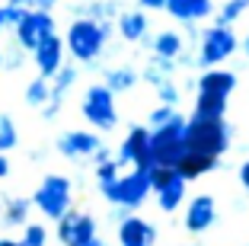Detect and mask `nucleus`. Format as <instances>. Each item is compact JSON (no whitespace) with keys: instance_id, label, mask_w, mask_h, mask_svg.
I'll use <instances>...</instances> for the list:
<instances>
[{"instance_id":"nucleus-1","label":"nucleus","mask_w":249,"mask_h":246,"mask_svg":"<svg viewBox=\"0 0 249 246\" xmlns=\"http://www.w3.org/2000/svg\"><path fill=\"white\" fill-rule=\"evenodd\" d=\"M230 141H233V128L227 118H185L182 163L176 170L185 179L214 173L224 167V153H227Z\"/></svg>"},{"instance_id":"nucleus-2","label":"nucleus","mask_w":249,"mask_h":246,"mask_svg":"<svg viewBox=\"0 0 249 246\" xmlns=\"http://www.w3.org/2000/svg\"><path fill=\"white\" fill-rule=\"evenodd\" d=\"M112 36H115V22L73 16V22L64 32V51L77 64H96V61L103 58V51H106Z\"/></svg>"},{"instance_id":"nucleus-3","label":"nucleus","mask_w":249,"mask_h":246,"mask_svg":"<svg viewBox=\"0 0 249 246\" xmlns=\"http://www.w3.org/2000/svg\"><path fill=\"white\" fill-rule=\"evenodd\" d=\"M182 138H185V115H173L169 122L150 128V160L154 167L176 170L182 163Z\"/></svg>"},{"instance_id":"nucleus-4","label":"nucleus","mask_w":249,"mask_h":246,"mask_svg":"<svg viewBox=\"0 0 249 246\" xmlns=\"http://www.w3.org/2000/svg\"><path fill=\"white\" fill-rule=\"evenodd\" d=\"M154 170V167H150ZM150 170L144 167H131L128 173H118V179L112 182L109 192H103V198L109 205H122L128 211H138L147 198L154 195V186H150Z\"/></svg>"},{"instance_id":"nucleus-5","label":"nucleus","mask_w":249,"mask_h":246,"mask_svg":"<svg viewBox=\"0 0 249 246\" xmlns=\"http://www.w3.org/2000/svg\"><path fill=\"white\" fill-rule=\"evenodd\" d=\"M29 202H32V208H38V214H42V217L58 221L64 211L73 208V205H71L73 202V186H71V179H67V176L48 173L42 182H38L36 195H32Z\"/></svg>"},{"instance_id":"nucleus-6","label":"nucleus","mask_w":249,"mask_h":246,"mask_svg":"<svg viewBox=\"0 0 249 246\" xmlns=\"http://www.w3.org/2000/svg\"><path fill=\"white\" fill-rule=\"evenodd\" d=\"M240 48V38H236L233 26H208L201 36H198V55H195V67H220L227 58H233V51Z\"/></svg>"},{"instance_id":"nucleus-7","label":"nucleus","mask_w":249,"mask_h":246,"mask_svg":"<svg viewBox=\"0 0 249 246\" xmlns=\"http://www.w3.org/2000/svg\"><path fill=\"white\" fill-rule=\"evenodd\" d=\"M80 112L96 131H115V125H118L115 93H109L103 83L87 87V93H83V99H80Z\"/></svg>"},{"instance_id":"nucleus-8","label":"nucleus","mask_w":249,"mask_h":246,"mask_svg":"<svg viewBox=\"0 0 249 246\" xmlns=\"http://www.w3.org/2000/svg\"><path fill=\"white\" fill-rule=\"evenodd\" d=\"M150 186H154V198H157V208L163 214H173L179 211V205L185 202V179L179 170H166V167H154L150 170Z\"/></svg>"},{"instance_id":"nucleus-9","label":"nucleus","mask_w":249,"mask_h":246,"mask_svg":"<svg viewBox=\"0 0 249 246\" xmlns=\"http://www.w3.org/2000/svg\"><path fill=\"white\" fill-rule=\"evenodd\" d=\"M58 32V22H54L52 13H42V10H26L19 22L13 26V42L19 45L22 51H32L42 38L54 36Z\"/></svg>"},{"instance_id":"nucleus-10","label":"nucleus","mask_w":249,"mask_h":246,"mask_svg":"<svg viewBox=\"0 0 249 246\" xmlns=\"http://www.w3.org/2000/svg\"><path fill=\"white\" fill-rule=\"evenodd\" d=\"M58 224V243L61 246H87L89 240H96V217L87 214V211H64V214L54 221Z\"/></svg>"},{"instance_id":"nucleus-11","label":"nucleus","mask_w":249,"mask_h":246,"mask_svg":"<svg viewBox=\"0 0 249 246\" xmlns=\"http://www.w3.org/2000/svg\"><path fill=\"white\" fill-rule=\"evenodd\" d=\"M115 163L118 167H144V170L154 167V160H150V128L131 125L115 151Z\"/></svg>"},{"instance_id":"nucleus-12","label":"nucleus","mask_w":249,"mask_h":246,"mask_svg":"<svg viewBox=\"0 0 249 246\" xmlns=\"http://www.w3.org/2000/svg\"><path fill=\"white\" fill-rule=\"evenodd\" d=\"M103 144V138L96 134V131H83V128H71L64 131L58 138V153L64 160H73V163H83V160H89L96 153V147Z\"/></svg>"},{"instance_id":"nucleus-13","label":"nucleus","mask_w":249,"mask_h":246,"mask_svg":"<svg viewBox=\"0 0 249 246\" xmlns=\"http://www.w3.org/2000/svg\"><path fill=\"white\" fill-rule=\"evenodd\" d=\"M64 38L54 32V36H48V38H42V42L32 48V64H36V71H38V77H45V80H52L54 74L61 71V64H64Z\"/></svg>"},{"instance_id":"nucleus-14","label":"nucleus","mask_w":249,"mask_h":246,"mask_svg":"<svg viewBox=\"0 0 249 246\" xmlns=\"http://www.w3.org/2000/svg\"><path fill=\"white\" fill-rule=\"evenodd\" d=\"M118 246H157V227L141 214H128L118 221Z\"/></svg>"},{"instance_id":"nucleus-15","label":"nucleus","mask_w":249,"mask_h":246,"mask_svg":"<svg viewBox=\"0 0 249 246\" xmlns=\"http://www.w3.org/2000/svg\"><path fill=\"white\" fill-rule=\"evenodd\" d=\"M214 221H217V202H214L211 195H195L189 205H185V230L189 233H208L214 227Z\"/></svg>"},{"instance_id":"nucleus-16","label":"nucleus","mask_w":249,"mask_h":246,"mask_svg":"<svg viewBox=\"0 0 249 246\" xmlns=\"http://www.w3.org/2000/svg\"><path fill=\"white\" fill-rule=\"evenodd\" d=\"M233 90H236V74L224 71V67H205V71L195 77V93H211V96L230 99Z\"/></svg>"},{"instance_id":"nucleus-17","label":"nucleus","mask_w":249,"mask_h":246,"mask_svg":"<svg viewBox=\"0 0 249 246\" xmlns=\"http://www.w3.org/2000/svg\"><path fill=\"white\" fill-rule=\"evenodd\" d=\"M115 29L124 42H141L144 45L150 38V19H147L144 10H122L115 16Z\"/></svg>"},{"instance_id":"nucleus-18","label":"nucleus","mask_w":249,"mask_h":246,"mask_svg":"<svg viewBox=\"0 0 249 246\" xmlns=\"http://www.w3.org/2000/svg\"><path fill=\"white\" fill-rule=\"evenodd\" d=\"M163 10L179 22H201L214 16V0H166Z\"/></svg>"},{"instance_id":"nucleus-19","label":"nucleus","mask_w":249,"mask_h":246,"mask_svg":"<svg viewBox=\"0 0 249 246\" xmlns=\"http://www.w3.org/2000/svg\"><path fill=\"white\" fill-rule=\"evenodd\" d=\"M147 48H150V55H157V58H166V61H176L179 55L185 51V38L179 36L176 29H160L157 36L147 38Z\"/></svg>"},{"instance_id":"nucleus-20","label":"nucleus","mask_w":249,"mask_h":246,"mask_svg":"<svg viewBox=\"0 0 249 246\" xmlns=\"http://www.w3.org/2000/svg\"><path fill=\"white\" fill-rule=\"evenodd\" d=\"M73 16H87V19H99V22H115V16L122 13L118 0H89L80 7H71Z\"/></svg>"},{"instance_id":"nucleus-21","label":"nucleus","mask_w":249,"mask_h":246,"mask_svg":"<svg viewBox=\"0 0 249 246\" xmlns=\"http://www.w3.org/2000/svg\"><path fill=\"white\" fill-rule=\"evenodd\" d=\"M141 80V74L134 71V67L122 64V67H109V71L103 74V87L109 90V93H128V90H134V83Z\"/></svg>"},{"instance_id":"nucleus-22","label":"nucleus","mask_w":249,"mask_h":246,"mask_svg":"<svg viewBox=\"0 0 249 246\" xmlns=\"http://www.w3.org/2000/svg\"><path fill=\"white\" fill-rule=\"evenodd\" d=\"M29 211H32V202L29 198H3V208H0V217H3V224L7 227H22L29 224Z\"/></svg>"},{"instance_id":"nucleus-23","label":"nucleus","mask_w":249,"mask_h":246,"mask_svg":"<svg viewBox=\"0 0 249 246\" xmlns=\"http://www.w3.org/2000/svg\"><path fill=\"white\" fill-rule=\"evenodd\" d=\"M195 118H227V99L224 96H211V93H195Z\"/></svg>"},{"instance_id":"nucleus-24","label":"nucleus","mask_w":249,"mask_h":246,"mask_svg":"<svg viewBox=\"0 0 249 246\" xmlns=\"http://www.w3.org/2000/svg\"><path fill=\"white\" fill-rule=\"evenodd\" d=\"M173 74H176V61H166V58L150 55V61H147L144 71H141V80L150 83V87H157V83H163V80H173Z\"/></svg>"},{"instance_id":"nucleus-25","label":"nucleus","mask_w":249,"mask_h":246,"mask_svg":"<svg viewBox=\"0 0 249 246\" xmlns=\"http://www.w3.org/2000/svg\"><path fill=\"white\" fill-rule=\"evenodd\" d=\"M48 96H52V83H48L45 77H32L29 83H26V93H22V99H26V106L42 109L45 102H48Z\"/></svg>"},{"instance_id":"nucleus-26","label":"nucleus","mask_w":249,"mask_h":246,"mask_svg":"<svg viewBox=\"0 0 249 246\" xmlns=\"http://www.w3.org/2000/svg\"><path fill=\"white\" fill-rule=\"evenodd\" d=\"M77 77H80V74H77V64H61V71L48 80V83H52V96H64L67 90L77 83Z\"/></svg>"},{"instance_id":"nucleus-27","label":"nucleus","mask_w":249,"mask_h":246,"mask_svg":"<svg viewBox=\"0 0 249 246\" xmlns=\"http://www.w3.org/2000/svg\"><path fill=\"white\" fill-rule=\"evenodd\" d=\"M249 10V0H224V7L217 10V19L220 26H233L236 19H243V13Z\"/></svg>"},{"instance_id":"nucleus-28","label":"nucleus","mask_w":249,"mask_h":246,"mask_svg":"<svg viewBox=\"0 0 249 246\" xmlns=\"http://www.w3.org/2000/svg\"><path fill=\"white\" fill-rule=\"evenodd\" d=\"M19 144V131H16V122L10 115H0V153L13 151Z\"/></svg>"},{"instance_id":"nucleus-29","label":"nucleus","mask_w":249,"mask_h":246,"mask_svg":"<svg viewBox=\"0 0 249 246\" xmlns=\"http://www.w3.org/2000/svg\"><path fill=\"white\" fill-rule=\"evenodd\" d=\"M0 10H3V22H7V29H13L16 22L26 16L29 0H3V3H0Z\"/></svg>"},{"instance_id":"nucleus-30","label":"nucleus","mask_w":249,"mask_h":246,"mask_svg":"<svg viewBox=\"0 0 249 246\" xmlns=\"http://www.w3.org/2000/svg\"><path fill=\"white\" fill-rule=\"evenodd\" d=\"M22 246H45L48 243V227L45 224H22V237H19Z\"/></svg>"},{"instance_id":"nucleus-31","label":"nucleus","mask_w":249,"mask_h":246,"mask_svg":"<svg viewBox=\"0 0 249 246\" xmlns=\"http://www.w3.org/2000/svg\"><path fill=\"white\" fill-rule=\"evenodd\" d=\"M154 90H157V96H160L163 106H173V109L179 106V87L173 83V80H163V83H157Z\"/></svg>"},{"instance_id":"nucleus-32","label":"nucleus","mask_w":249,"mask_h":246,"mask_svg":"<svg viewBox=\"0 0 249 246\" xmlns=\"http://www.w3.org/2000/svg\"><path fill=\"white\" fill-rule=\"evenodd\" d=\"M22 64H26V51L13 42L7 51H3V71H19Z\"/></svg>"},{"instance_id":"nucleus-33","label":"nucleus","mask_w":249,"mask_h":246,"mask_svg":"<svg viewBox=\"0 0 249 246\" xmlns=\"http://www.w3.org/2000/svg\"><path fill=\"white\" fill-rule=\"evenodd\" d=\"M173 115H176V109H173V106H163V102H160V106H157L154 112H150V118H147V122H150V128H157V125L169 122Z\"/></svg>"},{"instance_id":"nucleus-34","label":"nucleus","mask_w":249,"mask_h":246,"mask_svg":"<svg viewBox=\"0 0 249 246\" xmlns=\"http://www.w3.org/2000/svg\"><path fill=\"white\" fill-rule=\"evenodd\" d=\"M112 157H115V151H109L106 144H99V147H96V153H93L89 160H93V167H99V163H106V160H112Z\"/></svg>"},{"instance_id":"nucleus-35","label":"nucleus","mask_w":249,"mask_h":246,"mask_svg":"<svg viewBox=\"0 0 249 246\" xmlns=\"http://www.w3.org/2000/svg\"><path fill=\"white\" fill-rule=\"evenodd\" d=\"M61 0H29V10H42V13H54Z\"/></svg>"},{"instance_id":"nucleus-36","label":"nucleus","mask_w":249,"mask_h":246,"mask_svg":"<svg viewBox=\"0 0 249 246\" xmlns=\"http://www.w3.org/2000/svg\"><path fill=\"white\" fill-rule=\"evenodd\" d=\"M163 7H166V0H138V10H144V13L147 10H163Z\"/></svg>"},{"instance_id":"nucleus-37","label":"nucleus","mask_w":249,"mask_h":246,"mask_svg":"<svg viewBox=\"0 0 249 246\" xmlns=\"http://www.w3.org/2000/svg\"><path fill=\"white\" fill-rule=\"evenodd\" d=\"M240 186L249 192V160H243V167H240Z\"/></svg>"},{"instance_id":"nucleus-38","label":"nucleus","mask_w":249,"mask_h":246,"mask_svg":"<svg viewBox=\"0 0 249 246\" xmlns=\"http://www.w3.org/2000/svg\"><path fill=\"white\" fill-rule=\"evenodd\" d=\"M7 173H10V160L7 153H0V179H7Z\"/></svg>"},{"instance_id":"nucleus-39","label":"nucleus","mask_w":249,"mask_h":246,"mask_svg":"<svg viewBox=\"0 0 249 246\" xmlns=\"http://www.w3.org/2000/svg\"><path fill=\"white\" fill-rule=\"evenodd\" d=\"M0 246H22L19 240H10V237H0Z\"/></svg>"},{"instance_id":"nucleus-40","label":"nucleus","mask_w":249,"mask_h":246,"mask_svg":"<svg viewBox=\"0 0 249 246\" xmlns=\"http://www.w3.org/2000/svg\"><path fill=\"white\" fill-rule=\"evenodd\" d=\"M7 32V22H3V10H0V36Z\"/></svg>"},{"instance_id":"nucleus-41","label":"nucleus","mask_w":249,"mask_h":246,"mask_svg":"<svg viewBox=\"0 0 249 246\" xmlns=\"http://www.w3.org/2000/svg\"><path fill=\"white\" fill-rule=\"evenodd\" d=\"M243 55H246V58H249V36L243 38Z\"/></svg>"},{"instance_id":"nucleus-42","label":"nucleus","mask_w":249,"mask_h":246,"mask_svg":"<svg viewBox=\"0 0 249 246\" xmlns=\"http://www.w3.org/2000/svg\"><path fill=\"white\" fill-rule=\"evenodd\" d=\"M87 246H106V243H103V240H99V237H96V240H89Z\"/></svg>"},{"instance_id":"nucleus-43","label":"nucleus","mask_w":249,"mask_h":246,"mask_svg":"<svg viewBox=\"0 0 249 246\" xmlns=\"http://www.w3.org/2000/svg\"><path fill=\"white\" fill-rule=\"evenodd\" d=\"M0 71H3V51H0Z\"/></svg>"},{"instance_id":"nucleus-44","label":"nucleus","mask_w":249,"mask_h":246,"mask_svg":"<svg viewBox=\"0 0 249 246\" xmlns=\"http://www.w3.org/2000/svg\"><path fill=\"white\" fill-rule=\"evenodd\" d=\"M0 208H3V198H0Z\"/></svg>"},{"instance_id":"nucleus-45","label":"nucleus","mask_w":249,"mask_h":246,"mask_svg":"<svg viewBox=\"0 0 249 246\" xmlns=\"http://www.w3.org/2000/svg\"><path fill=\"white\" fill-rule=\"evenodd\" d=\"M246 246H249V243H246Z\"/></svg>"}]
</instances>
